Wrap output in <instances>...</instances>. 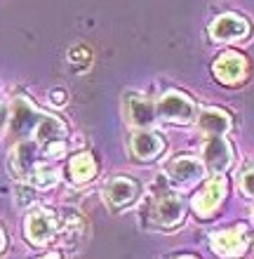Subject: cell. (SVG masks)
Returning a JSON list of instances; mask_svg holds the SVG:
<instances>
[{
	"instance_id": "cell-8",
	"label": "cell",
	"mask_w": 254,
	"mask_h": 259,
	"mask_svg": "<svg viewBox=\"0 0 254 259\" xmlns=\"http://www.w3.org/2000/svg\"><path fill=\"white\" fill-rule=\"evenodd\" d=\"M167 175H170L174 182H179V184L188 186V184H193V182H200V179H202V175H205V163L193 156H179L170 163Z\"/></svg>"
},
{
	"instance_id": "cell-3",
	"label": "cell",
	"mask_w": 254,
	"mask_h": 259,
	"mask_svg": "<svg viewBox=\"0 0 254 259\" xmlns=\"http://www.w3.org/2000/svg\"><path fill=\"white\" fill-rule=\"evenodd\" d=\"M42 116L45 113H40L26 97H17L14 99V109H12V135L14 137L33 135L38 123L42 120Z\"/></svg>"
},
{
	"instance_id": "cell-23",
	"label": "cell",
	"mask_w": 254,
	"mask_h": 259,
	"mask_svg": "<svg viewBox=\"0 0 254 259\" xmlns=\"http://www.w3.org/2000/svg\"><path fill=\"white\" fill-rule=\"evenodd\" d=\"M5 123H7V106L0 102V130L5 127Z\"/></svg>"
},
{
	"instance_id": "cell-15",
	"label": "cell",
	"mask_w": 254,
	"mask_h": 259,
	"mask_svg": "<svg viewBox=\"0 0 254 259\" xmlns=\"http://www.w3.org/2000/svg\"><path fill=\"white\" fill-rule=\"evenodd\" d=\"M33 137H35V144H38V146H49V144L62 142L64 137H66V127H64L62 120H57V118L45 113L42 120L38 123V127H35Z\"/></svg>"
},
{
	"instance_id": "cell-25",
	"label": "cell",
	"mask_w": 254,
	"mask_h": 259,
	"mask_svg": "<svg viewBox=\"0 0 254 259\" xmlns=\"http://www.w3.org/2000/svg\"><path fill=\"white\" fill-rule=\"evenodd\" d=\"M3 247H5V233H3V229H0V252H3Z\"/></svg>"
},
{
	"instance_id": "cell-27",
	"label": "cell",
	"mask_w": 254,
	"mask_h": 259,
	"mask_svg": "<svg viewBox=\"0 0 254 259\" xmlns=\"http://www.w3.org/2000/svg\"><path fill=\"white\" fill-rule=\"evenodd\" d=\"M179 259H195V257H179Z\"/></svg>"
},
{
	"instance_id": "cell-16",
	"label": "cell",
	"mask_w": 254,
	"mask_h": 259,
	"mask_svg": "<svg viewBox=\"0 0 254 259\" xmlns=\"http://www.w3.org/2000/svg\"><path fill=\"white\" fill-rule=\"evenodd\" d=\"M33 158H35L33 144H19V146L12 151V156H10V170H12L17 177L31 175V170L35 167Z\"/></svg>"
},
{
	"instance_id": "cell-6",
	"label": "cell",
	"mask_w": 254,
	"mask_h": 259,
	"mask_svg": "<svg viewBox=\"0 0 254 259\" xmlns=\"http://www.w3.org/2000/svg\"><path fill=\"white\" fill-rule=\"evenodd\" d=\"M212 250L219 257H240L247 250V233L245 229H228L212 233Z\"/></svg>"
},
{
	"instance_id": "cell-12",
	"label": "cell",
	"mask_w": 254,
	"mask_h": 259,
	"mask_svg": "<svg viewBox=\"0 0 254 259\" xmlns=\"http://www.w3.org/2000/svg\"><path fill=\"white\" fill-rule=\"evenodd\" d=\"M127 116L134 127H151L156 120V106L144 97L130 95L127 97Z\"/></svg>"
},
{
	"instance_id": "cell-2",
	"label": "cell",
	"mask_w": 254,
	"mask_h": 259,
	"mask_svg": "<svg viewBox=\"0 0 254 259\" xmlns=\"http://www.w3.org/2000/svg\"><path fill=\"white\" fill-rule=\"evenodd\" d=\"M57 233V219L55 214L45 207H35L26 217V238L35 245H45L55 238Z\"/></svg>"
},
{
	"instance_id": "cell-9",
	"label": "cell",
	"mask_w": 254,
	"mask_h": 259,
	"mask_svg": "<svg viewBox=\"0 0 254 259\" xmlns=\"http://www.w3.org/2000/svg\"><path fill=\"white\" fill-rule=\"evenodd\" d=\"M214 75H217L221 82H226V85L240 82L242 78L247 75V62H245V57L235 55V52L221 55L219 59L214 62Z\"/></svg>"
},
{
	"instance_id": "cell-22",
	"label": "cell",
	"mask_w": 254,
	"mask_h": 259,
	"mask_svg": "<svg viewBox=\"0 0 254 259\" xmlns=\"http://www.w3.org/2000/svg\"><path fill=\"white\" fill-rule=\"evenodd\" d=\"M64 142H55V144H49V149H47V156H52V158H59V156H64Z\"/></svg>"
},
{
	"instance_id": "cell-18",
	"label": "cell",
	"mask_w": 254,
	"mask_h": 259,
	"mask_svg": "<svg viewBox=\"0 0 254 259\" xmlns=\"http://www.w3.org/2000/svg\"><path fill=\"white\" fill-rule=\"evenodd\" d=\"M31 182H33L38 189H49V186L57 184V170L52 165H45V163H35V167L31 170Z\"/></svg>"
},
{
	"instance_id": "cell-24",
	"label": "cell",
	"mask_w": 254,
	"mask_h": 259,
	"mask_svg": "<svg viewBox=\"0 0 254 259\" xmlns=\"http://www.w3.org/2000/svg\"><path fill=\"white\" fill-rule=\"evenodd\" d=\"M52 99H55V102H57V104H62V102H64V99H66V97H64V92H62V90H57L55 95H52Z\"/></svg>"
},
{
	"instance_id": "cell-7",
	"label": "cell",
	"mask_w": 254,
	"mask_h": 259,
	"mask_svg": "<svg viewBox=\"0 0 254 259\" xmlns=\"http://www.w3.org/2000/svg\"><path fill=\"white\" fill-rule=\"evenodd\" d=\"M210 33H212L214 40H242L249 33V24L238 14L228 12L212 21Z\"/></svg>"
},
{
	"instance_id": "cell-10",
	"label": "cell",
	"mask_w": 254,
	"mask_h": 259,
	"mask_svg": "<svg viewBox=\"0 0 254 259\" xmlns=\"http://www.w3.org/2000/svg\"><path fill=\"white\" fill-rule=\"evenodd\" d=\"M231 146L228 142H224L221 137H210L202 146V163L214 172V175H221V170H226L228 165H231Z\"/></svg>"
},
{
	"instance_id": "cell-4",
	"label": "cell",
	"mask_w": 254,
	"mask_h": 259,
	"mask_svg": "<svg viewBox=\"0 0 254 259\" xmlns=\"http://www.w3.org/2000/svg\"><path fill=\"white\" fill-rule=\"evenodd\" d=\"M224 196H226V179L221 177V175H214V177L202 186V191L193 198V210L198 212L200 217H210V214L219 207Z\"/></svg>"
},
{
	"instance_id": "cell-5",
	"label": "cell",
	"mask_w": 254,
	"mask_h": 259,
	"mask_svg": "<svg viewBox=\"0 0 254 259\" xmlns=\"http://www.w3.org/2000/svg\"><path fill=\"white\" fill-rule=\"evenodd\" d=\"M186 214V205L184 200L174 193H167V196L158 198V203L153 205V222L163 229H172L177 226Z\"/></svg>"
},
{
	"instance_id": "cell-28",
	"label": "cell",
	"mask_w": 254,
	"mask_h": 259,
	"mask_svg": "<svg viewBox=\"0 0 254 259\" xmlns=\"http://www.w3.org/2000/svg\"><path fill=\"white\" fill-rule=\"evenodd\" d=\"M252 219H254V212H252Z\"/></svg>"
},
{
	"instance_id": "cell-1",
	"label": "cell",
	"mask_w": 254,
	"mask_h": 259,
	"mask_svg": "<svg viewBox=\"0 0 254 259\" xmlns=\"http://www.w3.org/2000/svg\"><path fill=\"white\" fill-rule=\"evenodd\" d=\"M195 113V106L184 92H165L156 106V116L172 123H188Z\"/></svg>"
},
{
	"instance_id": "cell-21",
	"label": "cell",
	"mask_w": 254,
	"mask_h": 259,
	"mask_svg": "<svg viewBox=\"0 0 254 259\" xmlns=\"http://www.w3.org/2000/svg\"><path fill=\"white\" fill-rule=\"evenodd\" d=\"M89 59H92V55H89V50H85V48H76L69 55V62L76 64V66H83L85 62H89Z\"/></svg>"
},
{
	"instance_id": "cell-11",
	"label": "cell",
	"mask_w": 254,
	"mask_h": 259,
	"mask_svg": "<svg viewBox=\"0 0 254 259\" xmlns=\"http://www.w3.org/2000/svg\"><path fill=\"white\" fill-rule=\"evenodd\" d=\"M139 193V186L134 179L127 177H116L111 179L109 186H106V200H109L113 207H123V205L132 203Z\"/></svg>"
},
{
	"instance_id": "cell-20",
	"label": "cell",
	"mask_w": 254,
	"mask_h": 259,
	"mask_svg": "<svg viewBox=\"0 0 254 259\" xmlns=\"http://www.w3.org/2000/svg\"><path fill=\"white\" fill-rule=\"evenodd\" d=\"M240 184H242V191L254 198V167H247V170L242 172Z\"/></svg>"
},
{
	"instance_id": "cell-17",
	"label": "cell",
	"mask_w": 254,
	"mask_h": 259,
	"mask_svg": "<svg viewBox=\"0 0 254 259\" xmlns=\"http://www.w3.org/2000/svg\"><path fill=\"white\" fill-rule=\"evenodd\" d=\"M69 170H71V177H73V182L83 184V182H87V179H92L96 175L94 158L89 156V153H78V156L71 158Z\"/></svg>"
},
{
	"instance_id": "cell-26",
	"label": "cell",
	"mask_w": 254,
	"mask_h": 259,
	"mask_svg": "<svg viewBox=\"0 0 254 259\" xmlns=\"http://www.w3.org/2000/svg\"><path fill=\"white\" fill-rule=\"evenodd\" d=\"M42 259H59L57 254H47V257H42Z\"/></svg>"
},
{
	"instance_id": "cell-19",
	"label": "cell",
	"mask_w": 254,
	"mask_h": 259,
	"mask_svg": "<svg viewBox=\"0 0 254 259\" xmlns=\"http://www.w3.org/2000/svg\"><path fill=\"white\" fill-rule=\"evenodd\" d=\"M14 196H17V200H19V205H28L33 203V189L26 184H19L17 189H14Z\"/></svg>"
},
{
	"instance_id": "cell-14",
	"label": "cell",
	"mask_w": 254,
	"mask_h": 259,
	"mask_svg": "<svg viewBox=\"0 0 254 259\" xmlns=\"http://www.w3.org/2000/svg\"><path fill=\"white\" fill-rule=\"evenodd\" d=\"M198 127L210 137H221L231 127V116L221 109H202L198 118Z\"/></svg>"
},
{
	"instance_id": "cell-13",
	"label": "cell",
	"mask_w": 254,
	"mask_h": 259,
	"mask_svg": "<svg viewBox=\"0 0 254 259\" xmlns=\"http://www.w3.org/2000/svg\"><path fill=\"white\" fill-rule=\"evenodd\" d=\"M132 151L141 160H151V158H156L163 151V139L156 132H151V130H139L132 137Z\"/></svg>"
}]
</instances>
